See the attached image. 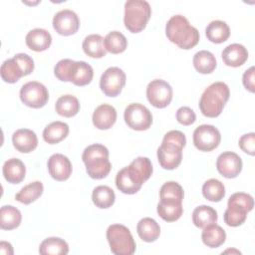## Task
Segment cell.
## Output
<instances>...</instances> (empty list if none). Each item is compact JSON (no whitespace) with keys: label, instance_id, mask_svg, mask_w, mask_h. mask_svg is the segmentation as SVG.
<instances>
[{"label":"cell","instance_id":"1","mask_svg":"<svg viewBox=\"0 0 255 255\" xmlns=\"http://www.w3.org/2000/svg\"><path fill=\"white\" fill-rule=\"evenodd\" d=\"M186 138L180 130H170L163 136L160 146L157 148V159L164 169L176 168L182 159V149L185 146Z\"/></svg>","mask_w":255,"mask_h":255},{"label":"cell","instance_id":"2","mask_svg":"<svg viewBox=\"0 0 255 255\" xmlns=\"http://www.w3.org/2000/svg\"><path fill=\"white\" fill-rule=\"evenodd\" d=\"M165 34L170 42L184 50L193 48L199 42L198 30L182 15H174L167 21Z\"/></svg>","mask_w":255,"mask_h":255},{"label":"cell","instance_id":"3","mask_svg":"<svg viewBox=\"0 0 255 255\" xmlns=\"http://www.w3.org/2000/svg\"><path fill=\"white\" fill-rule=\"evenodd\" d=\"M54 74L62 82H71L76 86L82 87L92 82L94 70L90 64L84 61L63 59L56 64Z\"/></svg>","mask_w":255,"mask_h":255},{"label":"cell","instance_id":"4","mask_svg":"<svg viewBox=\"0 0 255 255\" xmlns=\"http://www.w3.org/2000/svg\"><path fill=\"white\" fill-rule=\"evenodd\" d=\"M82 159L91 178H105L112 169V164L109 160V150L101 143L88 145L83 151Z\"/></svg>","mask_w":255,"mask_h":255},{"label":"cell","instance_id":"5","mask_svg":"<svg viewBox=\"0 0 255 255\" xmlns=\"http://www.w3.org/2000/svg\"><path fill=\"white\" fill-rule=\"evenodd\" d=\"M230 96L228 86L223 82H215L207 87L199 100V109L205 117H218Z\"/></svg>","mask_w":255,"mask_h":255},{"label":"cell","instance_id":"6","mask_svg":"<svg viewBox=\"0 0 255 255\" xmlns=\"http://www.w3.org/2000/svg\"><path fill=\"white\" fill-rule=\"evenodd\" d=\"M253 197L244 192L233 193L227 202V209L224 212V222L231 227L243 224L247 218V213L253 209Z\"/></svg>","mask_w":255,"mask_h":255},{"label":"cell","instance_id":"7","mask_svg":"<svg viewBox=\"0 0 255 255\" xmlns=\"http://www.w3.org/2000/svg\"><path fill=\"white\" fill-rule=\"evenodd\" d=\"M151 15V8L145 0H128L125 3L124 23L131 33L142 31Z\"/></svg>","mask_w":255,"mask_h":255},{"label":"cell","instance_id":"8","mask_svg":"<svg viewBox=\"0 0 255 255\" xmlns=\"http://www.w3.org/2000/svg\"><path fill=\"white\" fill-rule=\"evenodd\" d=\"M107 239L111 251L116 255H132L135 251L134 239L125 225H110L107 229Z\"/></svg>","mask_w":255,"mask_h":255},{"label":"cell","instance_id":"9","mask_svg":"<svg viewBox=\"0 0 255 255\" xmlns=\"http://www.w3.org/2000/svg\"><path fill=\"white\" fill-rule=\"evenodd\" d=\"M147 179L143 174L133 165L129 164L122 168L116 176V185L117 188L126 194H134L140 188L141 185Z\"/></svg>","mask_w":255,"mask_h":255},{"label":"cell","instance_id":"10","mask_svg":"<svg viewBox=\"0 0 255 255\" xmlns=\"http://www.w3.org/2000/svg\"><path fill=\"white\" fill-rule=\"evenodd\" d=\"M126 124L132 129L145 130L152 124V115L150 111L139 103L128 105L124 113Z\"/></svg>","mask_w":255,"mask_h":255},{"label":"cell","instance_id":"11","mask_svg":"<svg viewBox=\"0 0 255 255\" xmlns=\"http://www.w3.org/2000/svg\"><path fill=\"white\" fill-rule=\"evenodd\" d=\"M20 99L27 107L39 109L47 104L49 93L43 84L37 81H31L21 87Z\"/></svg>","mask_w":255,"mask_h":255},{"label":"cell","instance_id":"12","mask_svg":"<svg viewBox=\"0 0 255 255\" xmlns=\"http://www.w3.org/2000/svg\"><path fill=\"white\" fill-rule=\"evenodd\" d=\"M126 74L119 67L108 68L101 76L100 88L108 97H117L126 85Z\"/></svg>","mask_w":255,"mask_h":255},{"label":"cell","instance_id":"13","mask_svg":"<svg viewBox=\"0 0 255 255\" xmlns=\"http://www.w3.org/2000/svg\"><path fill=\"white\" fill-rule=\"evenodd\" d=\"M146 98L154 108L163 109L172 100V88L164 80H152L146 87Z\"/></svg>","mask_w":255,"mask_h":255},{"label":"cell","instance_id":"14","mask_svg":"<svg viewBox=\"0 0 255 255\" xmlns=\"http://www.w3.org/2000/svg\"><path fill=\"white\" fill-rule=\"evenodd\" d=\"M221 140V134L212 125H201L193 131V143L201 151H211L216 148Z\"/></svg>","mask_w":255,"mask_h":255},{"label":"cell","instance_id":"15","mask_svg":"<svg viewBox=\"0 0 255 255\" xmlns=\"http://www.w3.org/2000/svg\"><path fill=\"white\" fill-rule=\"evenodd\" d=\"M53 27L58 34L70 36L79 30L80 19L73 10L63 9L54 15Z\"/></svg>","mask_w":255,"mask_h":255},{"label":"cell","instance_id":"16","mask_svg":"<svg viewBox=\"0 0 255 255\" xmlns=\"http://www.w3.org/2000/svg\"><path fill=\"white\" fill-rule=\"evenodd\" d=\"M216 168L226 178H234L242 170V159L233 151H224L217 157Z\"/></svg>","mask_w":255,"mask_h":255},{"label":"cell","instance_id":"17","mask_svg":"<svg viewBox=\"0 0 255 255\" xmlns=\"http://www.w3.org/2000/svg\"><path fill=\"white\" fill-rule=\"evenodd\" d=\"M50 175L58 181L67 180L72 174V163L70 159L62 153L52 154L47 162Z\"/></svg>","mask_w":255,"mask_h":255},{"label":"cell","instance_id":"18","mask_svg":"<svg viewBox=\"0 0 255 255\" xmlns=\"http://www.w3.org/2000/svg\"><path fill=\"white\" fill-rule=\"evenodd\" d=\"M12 142L18 151L29 153L37 147L38 137L32 129L19 128L12 134Z\"/></svg>","mask_w":255,"mask_h":255},{"label":"cell","instance_id":"19","mask_svg":"<svg viewBox=\"0 0 255 255\" xmlns=\"http://www.w3.org/2000/svg\"><path fill=\"white\" fill-rule=\"evenodd\" d=\"M93 124L99 129L111 128L117 121L116 109L108 104L100 105L93 113Z\"/></svg>","mask_w":255,"mask_h":255},{"label":"cell","instance_id":"20","mask_svg":"<svg viewBox=\"0 0 255 255\" xmlns=\"http://www.w3.org/2000/svg\"><path fill=\"white\" fill-rule=\"evenodd\" d=\"M221 57L225 65L229 67H240L247 61L248 51L243 45L234 43L223 49Z\"/></svg>","mask_w":255,"mask_h":255},{"label":"cell","instance_id":"21","mask_svg":"<svg viewBox=\"0 0 255 255\" xmlns=\"http://www.w3.org/2000/svg\"><path fill=\"white\" fill-rule=\"evenodd\" d=\"M26 45L33 51L42 52L47 50L52 43V36L49 31L42 28L30 30L25 38Z\"/></svg>","mask_w":255,"mask_h":255},{"label":"cell","instance_id":"22","mask_svg":"<svg viewBox=\"0 0 255 255\" xmlns=\"http://www.w3.org/2000/svg\"><path fill=\"white\" fill-rule=\"evenodd\" d=\"M183 212L182 201L174 199H160L157 204V213L166 222L178 220Z\"/></svg>","mask_w":255,"mask_h":255},{"label":"cell","instance_id":"23","mask_svg":"<svg viewBox=\"0 0 255 255\" xmlns=\"http://www.w3.org/2000/svg\"><path fill=\"white\" fill-rule=\"evenodd\" d=\"M2 172L4 175V178L9 182L13 184L20 183L24 178L26 174V167L22 160L19 158H10L6 160L2 167Z\"/></svg>","mask_w":255,"mask_h":255},{"label":"cell","instance_id":"24","mask_svg":"<svg viewBox=\"0 0 255 255\" xmlns=\"http://www.w3.org/2000/svg\"><path fill=\"white\" fill-rule=\"evenodd\" d=\"M136 231L139 238L144 242H153L160 235L159 224L150 217L140 219L137 223Z\"/></svg>","mask_w":255,"mask_h":255},{"label":"cell","instance_id":"25","mask_svg":"<svg viewBox=\"0 0 255 255\" xmlns=\"http://www.w3.org/2000/svg\"><path fill=\"white\" fill-rule=\"evenodd\" d=\"M69 133V126L66 123L56 121L49 124L43 130V138L47 143L55 144L62 141Z\"/></svg>","mask_w":255,"mask_h":255},{"label":"cell","instance_id":"26","mask_svg":"<svg viewBox=\"0 0 255 255\" xmlns=\"http://www.w3.org/2000/svg\"><path fill=\"white\" fill-rule=\"evenodd\" d=\"M202 242L210 248H218L225 242L226 233L224 229L216 223L204 227L201 234Z\"/></svg>","mask_w":255,"mask_h":255},{"label":"cell","instance_id":"27","mask_svg":"<svg viewBox=\"0 0 255 255\" xmlns=\"http://www.w3.org/2000/svg\"><path fill=\"white\" fill-rule=\"evenodd\" d=\"M205 35L210 42L220 44L229 38L230 28L226 22L221 20H214L206 26Z\"/></svg>","mask_w":255,"mask_h":255},{"label":"cell","instance_id":"28","mask_svg":"<svg viewBox=\"0 0 255 255\" xmlns=\"http://www.w3.org/2000/svg\"><path fill=\"white\" fill-rule=\"evenodd\" d=\"M83 50L86 55L91 58H103L107 54V50L104 46V38L99 34L88 35L82 44Z\"/></svg>","mask_w":255,"mask_h":255},{"label":"cell","instance_id":"29","mask_svg":"<svg viewBox=\"0 0 255 255\" xmlns=\"http://www.w3.org/2000/svg\"><path fill=\"white\" fill-rule=\"evenodd\" d=\"M22 220V214L13 205H3L0 210V227L3 230L17 228Z\"/></svg>","mask_w":255,"mask_h":255},{"label":"cell","instance_id":"30","mask_svg":"<svg viewBox=\"0 0 255 255\" xmlns=\"http://www.w3.org/2000/svg\"><path fill=\"white\" fill-rule=\"evenodd\" d=\"M216 210L208 205L197 206L192 212V222L198 228H204L207 225L217 222Z\"/></svg>","mask_w":255,"mask_h":255},{"label":"cell","instance_id":"31","mask_svg":"<svg viewBox=\"0 0 255 255\" xmlns=\"http://www.w3.org/2000/svg\"><path fill=\"white\" fill-rule=\"evenodd\" d=\"M68 252V243L59 237L46 238L39 247V253L42 255H66Z\"/></svg>","mask_w":255,"mask_h":255},{"label":"cell","instance_id":"32","mask_svg":"<svg viewBox=\"0 0 255 255\" xmlns=\"http://www.w3.org/2000/svg\"><path fill=\"white\" fill-rule=\"evenodd\" d=\"M55 110L57 114L62 117H74L80 111L79 100L72 95L61 96L55 104Z\"/></svg>","mask_w":255,"mask_h":255},{"label":"cell","instance_id":"33","mask_svg":"<svg viewBox=\"0 0 255 255\" xmlns=\"http://www.w3.org/2000/svg\"><path fill=\"white\" fill-rule=\"evenodd\" d=\"M216 59L215 56L207 51L201 50L196 52L193 56V66L197 72L200 74H210L216 68Z\"/></svg>","mask_w":255,"mask_h":255},{"label":"cell","instance_id":"34","mask_svg":"<svg viewBox=\"0 0 255 255\" xmlns=\"http://www.w3.org/2000/svg\"><path fill=\"white\" fill-rule=\"evenodd\" d=\"M44 186L41 181H33L25 185L15 195V199L23 204H30L37 200L43 193Z\"/></svg>","mask_w":255,"mask_h":255},{"label":"cell","instance_id":"35","mask_svg":"<svg viewBox=\"0 0 255 255\" xmlns=\"http://www.w3.org/2000/svg\"><path fill=\"white\" fill-rule=\"evenodd\" d=\"M92 200L99 208H109L115 203L116 194L111 187L107 185H99L93 190Z\"/></svg>","mask_w":255,"mask_h":255},{"label":"cell","instance_id":"36","mask_svg":"<svg viewBox=\"0 0 255 255\" xmlns=\"http://www.w3.org/2000/svg\"><path fill=\"white\" fill-rule=\"evenodd\" d=\"M0 74L2 80L10 84L16 83L21 77L25 76L21 66L14 57L11 59H7L3 62V64L1 65Z\"/></svg>","mask_w":255,"mask_h":255},{"label":"cell","instance_id":"37","mask_svg":"<svg viewBox=\"0 0 255 255\" xmlns=\"http://www.w3.org/2000/svg\"><path fill=\"white\" fill-rule=\"evenodd\" d=\"M104 46L108 52L112 54H120L127 49L128 40L121 32L112 31L104 38Z\"/></svg>","mask_w":255,"mask_h":255},{"label":"cell","instance_id":"38","mask_svg":"<svg viewBox=\"0 0 255 255\" xmlns=\"http://www.w3.org/2000/svg\"><path fill=\"white\" fill-rule=\"evenodd\" d=\"M202 194L207 200L218 202L222 200L225 195V187L220 180L211 178L203 183Z\"/></svg>","mask_w":255,"mask_h":255},{"label":"cell","instance_id":"39","mask_svg":"<svg viewBox=\"0 0 255 255\" xmlns=\"http://www.w3.org/2000/svg\"><path fill=\"white\" fill-rule=\"evenodd\" d=\"M160 199H174V200H183L184 192L181 185L175 181L165 182L159 190Z\"/></svg>","mask_w":255,"mask_h":255},{"label":"cell","instance_id":"40","mask_svg":"<svg viewBox=\"0 0 255 255\" xmlns=\"http://www.w3.org/2000/svg\"><path fill=\"white\" fill-rule=\"evenodd\" d=\"M176 120L183 126H190L195 122L196 116L193 110L189 107H180L176 111Z\"/></svg>","mask_w":255,"mask_h":255},{"label":"cell","instance_id":"41","mask_svg":"<svg viewBox=\"0 0 255 255\" xmlns=\"http://www.w3.org/2000/svg\"><path fill=\"white\" fill-rule=\"evenodd\" d=\"M238 144L244 152L250 155H254L255 154V133L249 132V133L243 134L239 138Z\"/></svg>","mask_w":255,"mask_h":255},{"label":"cell","instance_id":"42","mask_svg":"<svg viewBox=\"0 0 255 255\" xmlns=\"http://www.w3.org/2000/svg\"><path fill=\"white\" fill-rule=\"evenodd\" d=\"M14 58L16 59V61L21 66L25 76L30 75L33 72V70H34V61L29 55L24 54V53H19V54H16L14 56Z\"/></svg>","mask_w":255,"mask_h":255},{"label":"cell","instance_id":"43","mask_svg":"<svg viewBox=\"0 0 255 255\" xmlns=\"http://www.w3.org/2000/svg\"><path fill=\"white\" fill-rule=\"evenodd\" d=\"M254 67H250L248 70H246L242 77V83L246 90H248L251 93H254L255 91V81H254Z\"/></svg>","mask_w":255,"mask_h":255},{"label":"cell","instance_id":"44","mask_svg":"<svg viewBox=\"0 0 255 255\" xmlns=\"http://www.w3.org/2000/svg\"><path fill=\"white\" fill-rule=\"evenodd\" d=\"M0 250L3 254L9 255V254H13V248L12 245L9 242L6 241H1L0 243Z\"/></svg>","mask_w":255,"mask_h":255},{"label":"cell","instance_id":"45","mask_svg":"<svg viewBox=\"0 0 255 255\" xmlns=\"http://www.w3.org/2000/svg\"><path fill=\"white\" fill-rule=\"evenodd\" d=\"M229 252H231V253H236V254H240L241 252L240 251H238V250H234V249H228V250H226V251H224V253H229Z\"/></svg>","mask_w":255,"mask_h":255}]
</instances>
